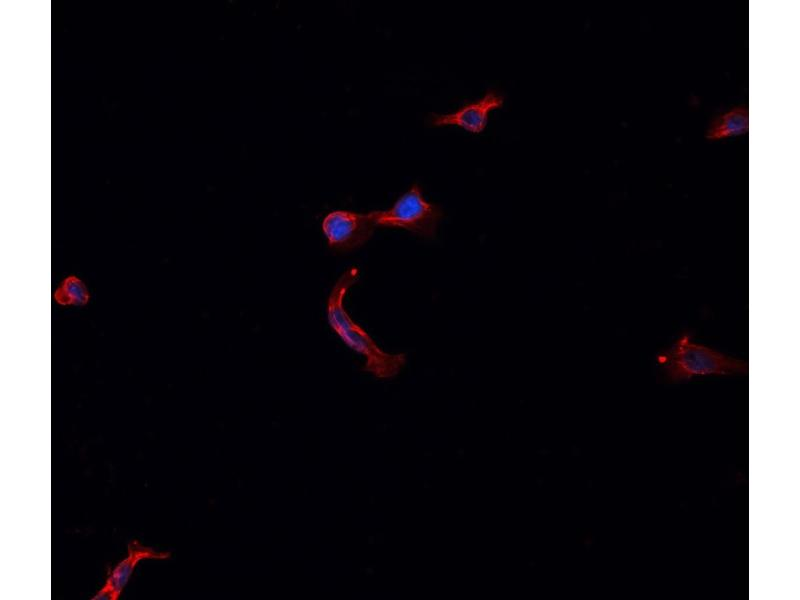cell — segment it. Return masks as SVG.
I'll use <instances>...</instances> for the list:
<instances>
[{"mask_svg":"<svg viewBox=\"0 0 800 600\" xmlns=\"http://www.w3.org/2000/svg\"><path fill=\"white\" fill-rule=\"evenodd\" d=\"M54 301L61 306H86L90 292L86 284L77 276L69 275L62 279L53 292Z\"/></svg>","mask_w":800,"mask_h":600,"instance_id":"cell-8","label":"cell"},{"mask_svg":"<svg viewBox=\"0 0 800 600\" xmlns=\"http://www.w3.org/2000/svg\"><path fill=\"white\" fill-rule=\"evenodd\" d=\"M368 213L376 228L403 229L428 239L435 237L444 215L440 205L424 198L418 183L412 184L390 208Z\"/></svg>","mask_w":800,"mask_h":600,"instance_id":"cell-3","label":"cell"},{"mask_svg":"<svg viewBox=\"0 0 800 600\" xmlns=\"http://www.w3.org/2000/svg\"><path fill=\"white\" fill-rule=\"evenodd\" d=\"M358 279L359 269L356 266L349 267L338 277L326 301L327 322L349 349L364 357V372L379 379L393 378L405 365L406 355L382 350L346 310V295Z\"/></svg>","mask_w":800,"mask_h":600,"instance_id":"cell-1","label":"cell"},{"mask_svg":"<svg viewBox=\"0 0 800 600\" xmlns=\"http://www.w3.org/2000/svg\"><path fill=\"white\" fill-rule=\"evenodd\" d=\"M375 229L368 212L335 209L329 211L321 221L327 246L339 253L359 249L372 238Z\"/></svg>","mask_w":800,"mask_h":600,"instance_id":"cell-4","label":"cell"},{"mask_svg":"<svg viewBox=\"0 0 800 600\" xmlns=\"http://www.w3.org/2000/svg\"><path fill=\"white\" fill-rule=\"evenodd\" d=\"M504 96L496 90H488L481 98L465 102L449 113H432L429 122L433 126H457L473 134L481 133L487 126L491 111L499 109Z\"/></svg>","mask_w":800,"mask_h":600,"instance_id":"cell-5","label":"cell"},{"mask_svg":"<svg viewBox=\"0 0 800 600\" xmlns=\"http://www.w3.org/2000/svg\"><path fill=\"white\" fill-rule=\"evenodd\" d=\"M748 128V109L743 106L733 107L711 121L706 138L719 140L730 136L742 135L748 132Z\"/></svg>","mask_w":800,"mask_h":600,"instance_id":"cell-7","label":"cell"},{"mask_svg":"<svg viewBox=\"0 0 800 600\" xmlns=\"http://www.w3.org/2000/svg\"><path fill=\"white\" fill-rule=\"evenodd\" d=\"M666 378L673 383L690 381L696 376L743 375L748 372L744 359L728 356L718 350L696 343L683 333L656 357Z\"/></svg>","mask_w":800,"mask_h":600,"instance_id":"cell-2","label":"cell"},{"mask_svg":"<svg viewBox=\"0 0 800 600\" xmlns=\"http://www.w3.org/2000/svg\"><path fill=\"white\" fill-rule=\"evenodd\" d=\"M169 552H156L142 546L137 540L128 545V556L112 570L102 589L92 598L94 600H117L132 575L138 562L143 559H166Z\"/></svg>","mask_w":800,"mask_h":600,"instance_id":"cell-6","label":"cell"}]
</instances>
